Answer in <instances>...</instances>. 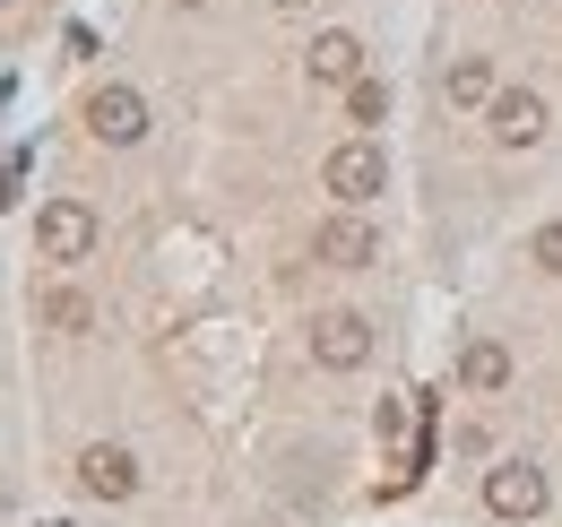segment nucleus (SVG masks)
I'll list each match as a JSON object with an SVG mask.
<instances>
[{
	"mask_svg": "<svg viewBox=\"0 0 562 527\" xmlns=\"http://www.w3.org/2000/svg\"><path fill=\"white\" fill-rule=\"evenodd\" d=\"M35 243H44V260H95V243H104V225H95V208H78V199H53V208H35Z\"/></svg>",
	"mask_w": 562,
	"mask_h": 527,
	"instance_id": "1",
	"label": "nucleus"
},
{
	"mask_svg": "<svg viewBox=\"0 0 562 527\" xmlns=\"http://www.w3.org/2000/svg\"><path fill=\"white\" fill-rule=\"evenodd\" d=\"M528 260L546 268V277H562V225H537V243H528Z\"/></svg>",
	"mask_w": 562,
	"mask_h": 527,
	"instance_id": "14",
	"label": "nucleus"
},
{
	"mask_svg": "<svg viewBox=\"0 0 562 527\" xmlns=\"http://www.w3.org/2000/svg\"><path fill=\"white\" fill-rule=\"evenodd\" d=\"M485 511L493 519H537V511H546V475H537L528 459H502L485 475Z\"/></svg>",
	"mask_w": 562,
	"mask_h": 527,
	"instance_id": "6",
	"label": "nucleus"
},
{
	"mask_svg": "<svg viewBox=\"0 0 562 527\" xmlns=\"http://www.w3.org/2000/svg\"><path fill=\"white\" fill-rule=\"evenodd\" d=\"M485 122H493V138H502V147H537V138H546V104H537L528 87H493Z\"/></svg>",
	"mask_w": 562,
	"mask_h": 527,
	"instance_id": "7",
	"label": "nucleus"
},
{
	"mask_svg": "<svg viewBox=\"0 0 562 527\" xmlns=\"http://www.w3.org/2000/svg\"><path fill=\"white\" fill-rule=\"evenodd\" d=\"M321 182H329V199H338V208H363V199L390 191V165H381V147H372V138H347V147H329Z\"/></svg>",
	"mask_w": 562,
	"mask_h": 527,
	"instance_id": "2",
	"label": "nucleus"
},
{
	"mask_svg": "<svg viewBox=\"0 0 562 527\" xmlns=\"http://www.w3.org/2000/svg\"><path fill=\"white\" fill-rule=\"evenodd\" d=\"M312 87H347V78H363V35H347V26H329V35H312Z\"/></svg>",
	"mask_w": 562,
	"mask_h": 527,
	"instance_id": "9",
	"label": "nucleus"
},
{
	"mask_svg": "<svg viewBox=\"0 0 562 527\" xmlns=\"http://www.w3.org/2000/svg\"><path fill=\"white\" fill-rule=\"evenodd\" d=\"M78 493H87V502H131V493H139V459H131L122 441H87V450H78Z\"/></svg>",
	"mask_w": 562,
	"mask_h": 527,
	"instance_id": "3",
	"label": "nucleus"
},
{
	"mask_svg": "<svg viewBox=\"0 0 562 527\" xmlns=\"http://www.w3.org/2000/svg\"><path fill=\"white\" fill-rule=\"evenodd\" d=\"M347 122H363V131L390 122V87L381 78H347Z\"/></svg>",
	"mask_w": 562,
	"mask_h": 527,
	"instance_id": "12",
	"label": "nucleus"
},
{
	"mask_svg": "<svg viewBox=\"0 0 562 527\" xmlns=\"http://www.w3.org/2000/svg\"><path fill=\"white\" fill-rule=\"evenodd\" d=\"M363 355H372V321L363 312H321L312 321V363L321 372H355Z\"/></svg>",
	"mask_w": 562,
	"mask_h": 527,
	"instance_id": "5",
	"label": "nucleus"
},
{
	"mask_svg": "<svg viewBox=\"0 0 562 527\" xmlns=\"http://www.w3.org/2000/svg\"><path fill=\"white\" fill-rule=\"evenodd\" d=\"M441 96H450V104H493V69L476 61V53H459L450 78H441Z\"/></svg>",
	"mask_w": 562,
	"mask_h": 527,
	"instance_id": "11",
	"label": "nucleus"
},
{
	"mask_svg": "<svg viewBox=\"0 0 562 527\" xmlns=\"http://www.w3.org/2000/svg\"><path fill=\"white\" fill-rule=\"evenodd\" d=\"M87 131L104 138V147H139L147 138V96L139 87H95V96H87Z\"/></svg>",
	"mask_w": 562,
	"mask_h": 527,
	"instance_id": "4",
	"label": "nucleus"
},
{
	"mask_svg": "<svg viewBox=\"0 0 562 527\" xmlns=\"http://www.w3.org/2000/svg\"><path fill=\"white\" fill-rule=\"evenodd\" d=\"M459 381H468L476 397H502V390H510V355H502L493 337H476V346L459 355Z\"/></svg>",
	"mask_w": 562,
	"mask_h": 527,
	"instance_id": "10",
	"label": "nucleus"
},
{
	"mask_svg": "<svg viewBox=\"0 0 562 527\" xmlns=\"http://www.w3.org/2000/svg\"><path fill=\"white\" fill-rule=\"evenodd\" d=\"M44 321H53V329H87V321H95V312H87V294H53V303H44Z\"/></svg>",
	"mask_w": 562,
	"mask_h": 527,
	"instance_id": "13",
	"label": "nucleus"
},
{
	"mask_svg": "<svg viewBox=\"0 0 562 527\" xmlns=\"http://www.w3.org/2000/svg\"><path fill=\"white\" fill-rule=\"evenodd\" d=\"M0 9H9V0H0Z\"/></svg>",
	"mask_w": 562,
	"mask_h": 527,
	"instance_id": "17",
	"label": "nucleus"
},
{
	"mask_svg": "<svg viewBox=\"0 0 562 527\" xmlns=\"http://www.w3.org/2000/svg\"><path fill=\"white\" fill-rule=\"evenodd\" d=\"M173 9H200V0H173Z\"/></svg>",
	"mask_w": 562,
	"mask_h": 527,
	"instance_id": "16",
	"label": "nucleus"
},
{
	"mask_svg": "<svg viewBox=\"0 0 562 527\" xmlns=\"http://www.w3.org/2000/svg\"><path fill=\"white\" fill-rule=\"evenodd\" d=\"M278 9H312V0H278Z\"/></svg>",
	"mask_w": 562,
	"mask_h": 527,
	"instance_id": "15",
	"label": "nucleus"
},
{
	"mask_svg": "<svg viewBox=\"0 0 562 527\" xmlns=\"http://www.w3.org/2000/svg\"><path fill=\"white\" fill-rule=\"evenodd\" d=\"M312 251H321V260H329V268H372V260H381V234H372L363 216H329Z\"/></svg>",
	"mask_w": 562,
	"mask_h": 527,
	"instance_id": "8",
	"label": "nucleus"
}]
</instances>
